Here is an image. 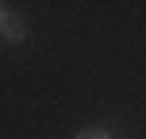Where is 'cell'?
<instances>
[{"mask_svg": "<svg viewBox=\"0 0 146 139\" xmlns=\"http://www.w3.org/2000/svg\"><path fill=\"white\" fill-rule=\"evenodd\" d=\"M0 39L4 43H12V46H19V43H27V23H23V15H15V12H0Z\"/></svg>", "mask_w": 146, "mask_h": 139, "instance_id": "obj_1", "label": "cell"}, {"mask_svg": "<svg viewBox=\"0 0 146 139\" xmlns=\"http://www.w3.org/2000/svg\"><path fill=\"white\" fill-rule=\"evenodd\" d=\"M77 139H111V132H100V128H88V132H81Z\"/></svg>", "mask_w": 146, "mask_h": 139, "instance_id": "obj_2", "label": "cell"}, {"mask_svg": "<svg viewBox=\"0 0 146 139\" xmlns=\"http://www.w3.org/2000/svg\"><path fill=\"white\" fill-rule=\"evenodd\" d=\"M0 12H4V4H0Z\"/></svg>", "mask_w": 146, "mask_h": 139, "instance_id": "obj_3", "label": "cell"}]
</instances>
